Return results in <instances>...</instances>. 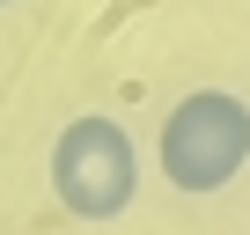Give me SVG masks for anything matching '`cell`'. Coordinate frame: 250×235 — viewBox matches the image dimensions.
I'll return each mask as SVG.
<instances>
[{"label": "cell", "mask_w": 250, "mask_h": 235, "mask_svg": "<svg viewBox=\"0 0 250 235\" xmlns=\"http://www.w3.org/2000/svg\"><path fill=\"white\" fill-rule=\"evenodd\" d=\"M52 198L74 220H118L140 198V147L133 133L103 110L66 118V133L52 140Z\"/></svg>", "instance_id": "cell-2"}, {"label": "cell", "mask_w": 250, "mask_h": 235, "mask_svg": "<svg viewBox=\"0 0 250 235\" xmlns=\"http://www.w3.org/2000/svg\"><path fill=\"white\" fill-rule=\"evenodd\" d=\"M250 162V103L228 88H191L169 103L162 118V176L184 198H213L228 191V176H243Z\"/></svg>", "instance_id": "cell-1"}, {"label": "cell", "mask_w": 250, "mask_h": 235, "mask_svg": "<svg viewBox=\"0 0 250 235\" xmlns=\"http://www.w3.org/2000/svg\"><path fill=\"white\" fill-rule=\"evenodd\" d=\"M0 8H15V0H0Z\"/></svg>", "instance_id": "cell-3"}]
</instances>
